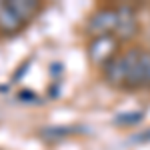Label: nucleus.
Segmentation results:
<instances>
[{
    "label": "nucleus",
    "instance_id": "obj_1",
    "mask_svg": "<svg viewBox=\"0 0 150 150\" xmlns=\"http://www.w3.org/2000/svg\"><path fill=\"white\" fill-rule=\"evenodd\" d=\"M138 56H140V50L132 48V50H128L124 54H116L112 60H108L104 64V76H106V80L110 82V84H114V86H126L128 76H130L132 68H134Z\"/></svg>",
    "mask_w": 150,
    "mask_h": 150
},
{
    "label": "nucleus",
    "instance_id": "obj_2",
    "mask_svg": "<svg viewBox=\"0 0 150 150\" xmlns=\"http://www.w3.org/2000/svg\"><path fill=\"white\" fill-rule=\"evenodd\" d=\"M118 8H100L98 12H94L92 18L88 20V30L94 36H108L116 32L118 28Z\"/></svg>",
    "mask_w": 150,
    "mask_h": 150
},
{
    "label": "nucleus",
    "instance_id": "obj_9",
    "mask_svg": "<svg viewBox=\"0 0 150 150\" xmlns=\"http://www.w3.org/2000/svg\"><path fill=\"white\" fill-rule=\"evenodd\" d=\"M134 140H136V142H146V140H150V130L142 132V134H136V136H134Z\"/></svg>",
    "mask_w": 150,
    "mask_h": 150
},
{
    "label": "nucleus",
    "instance_id": "obj_10",
    "mask_svg": "<svg viewBox=\"0 0 150 150\" xmlns=\"http://www.w3.org/2000/svg\"><path fill=\"white\" fill-rule=\"evenodd\" d=\"M18 98H20V100H34V92H26V90H24V92L18 94Z\"/></svg>",
    "mask_w": 150,
    "mask_h": 150
},
{
    "label": "nucleus",
    "instance_id": "obj_5",
    "mask_svg": "<svg viewBox=\"0 0 150 150\" xmlns=\"http://www.w3.org/2000/svg\"><path fill=\"white\" fill-rule=\"evenodd\" d=\"M20 16L14 12V8L10 6V2H0V28L4 32H16L22 26Z\"/></svg>",
    "mask_w": 150,
    "mask_h": 150
},
{
    "label": "nucleus",
    "instance_id": "obj_4",
    "mask_svg": "<svg viewBox=\"0 0 150 150\" xmlns=\"http://www.w3.org/2000/svg\"><path fill=\"white\" fill-rule=\"evenodd\" d=\"M118 28H116V36L118 38H130L136 32V18H134V10L128 6H120L118 8Z\"/></svg>",
    "mask_w": 150,
    "mask_h": 150
},
{
    "label": "nucleus",
    "instance_id": "obj_6",
    "mask_svg": "<svg viewBox=\"0 0 150 150\" xmlns=\"http://www.w3.org/2000/svg\"><path fill=\"white\" fill-rule=\"evenodd\" d=\"M10 6L14 8V12L20 16L22 22L30 20L36 12H38V8H40V4H38L36 0H14V2H10Z\"/></svg>",
    "mask_w": 150,
    "mask_h": 150
},
{
    "label": "nucleus",
    "instance_id": "obj_8",
    "mask_svg": "<svg viewBox=\"0 0 150 150\" xmlns=\"http://www.w3.org/2000/svg\"><path fill=\"white\" fill-rule=\"evenodd\" d=\"M116 120H118V122H122V124H134V122L142 120V112H126V114L118 116Z\"/></svg>",
    "mask_w": 150,
    "mask_h": 150
},
{
    "label": "nucleus",
    "instance_id": "obj_11",
    "mask_svg": "<svg viewBox=\"0 0 150 150\" xmlns=\"http://www.w3.org/2000/svg\"><path fill=\"white\" fill-rule=\"evenodd\" d=\"M146 60H148V84L146 86H150V52H146Z\"/></svg>",
    "mask_w": 150,
    "mask_h": 150
},
{
    "label": "nucleus",
    "instance_id": "obj_3",
    "mask_svg": "<svg viewBox=\"0 0 150 150\" xmlns=\"http://www.w3.org/2000/svg\"><path fill=\"white\" fill-rule=\"evenodd\" d=\"M116 46H118V40L114 34L96 36L90 44V58L96 64H106L108 60L116 56Z\"/></svg>",
    "mask_w": 150,
    "mask_h": 150
},
{
    "label": "nucleus",
    "instance_id": "obj_7",
    "mask_svg": "<svg viewBox=\"0 0 150 150\" xmlns=\"http://www.w3.org/2000/svg\"><path fill=\"white\" fill-rule=\"evenodd\" d=\"M74 132V128H68V126H52V128H42V138L46 140H56V138H64Z\"/></svg>",
    "mask_w": 150,
    "mask_h": 150
}]
</instances>
